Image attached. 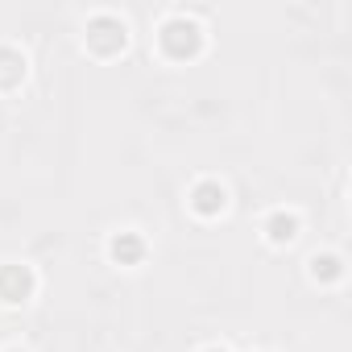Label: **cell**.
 <instances>
[{"label":"cell","instance_id":"cell-1","mask_svg":"<svg viewBox=\"0 0 352 352\" xmlns=\"http://www.w3.org/2000/svg\"><path fill=\"white\" fill-rule=\"evenodd\" d=\"M153 46L166 63H195L204 50H208V25L187 13V9H170L162 13V21L153 25Z\"/></svg>","mask_w":352,"mask_h":352},{"label":"cell","instance_id":"cell-2","mask_svg":"<svg viewBox=\"0 0 352 352\" xmlns=\"http://www.w3.org/2000/svg\"><path fill=\"white\" fill-rule=\"evenodd\" d=\"M83 50L96 58H116L129 50V21L112 9H100L83 21Z\"/></svg>","mask_w":352,"mask_h":352},{"label":"cell","instance_id":"cell-3","mask_svg":"<svg viewBox=\"0 0 352 352\" xmlns=\"http://www.w3.org/2000/svg\"><path fill=\"white\" fill-rule=\"evenodd\" d=\"M42 278L30 261H0V302L5 307H25L34 302Z\"/></svg>","mask_w":352,"mask_h":352},{"label":"cell","instance_id":"cell-4","mask_svg":"<svg viewBox=\"0 0 352 352\" xmlns=\"http://www.w3.org/2000/svg\"><path fill=\"white\" fill-rule=\"evenodd\" d=\"M104 253L116 270H141L149 261V241L141 228H116V232H108Z\"/></svg>","mask_w":352,"mask_h":352},{"label":"cell","instance_id":"cell-5","mask_svg":"<svg viewBox=\"0 0 352 352\" xmlns=\"http://www.w3.org/2000/svg\"><path fill=\"white\" fill-rule=\"evenodd\" d=\"M228 187L220 183V179H212V174H204V179H195L191 187H187V208H191V216H199V220H220L224 212H228Z\"/></svg>","mask_w":352,"mask_h":352},{"label":"cell","instance_id":"cell-6","mask_svg":"<svg viewBox=\"0 0 352 352\" xmlns=\"http://www.w3.org/2000/svg\"><path fill=\"white\" fill-rule=\"evenodd\" d=\"M298 232H302L298 208H270L265 220H261V236H265V245H274V249H290V245L298 241Z\"/></svg>","mask_w":352,"mask_h":352},{"label":"cell","instance_id":"cell-7","mask_svg":"<svg viewBox=\"0 0 352 352\" xmlns=\"http://www.w3.org/2000/svg\"><path fill=\"white\" fill-rule=\"evenodd\" d=\"M344 274H348V261H344V253H336V249H323V253H311V257H307V278H311L315 286H340Z\"/></svg>","mask_w":352,"mask_h":352},{"label":"cell","instance_id":"cell-8","mask_svg":"<svg viewBox=\"0 0 352 352\" xmlns=\"http://www.w3.org/2000/svg\"><path fill=\"white\" fill-rule=\"evenodd\" d=\"M30 79V54L13 42H0V91H17Z\"/></svg>","mask_w":352,"mask_h":352},{"label":"cell","instance_id":"cell-9","mask_svg":"<svg viewBox=\"0 0 352 352\" xmlns=\"http://www.w3.org/2000/svg\"><path fill=\"white\" fill-rule=\"evenodd\" d=\"M199 352H232V348H224V344H208V348H199Z\"/></svg>","mask_w":352,"mask_h":352},{"label":"cell","instance_id":"cell-10","mask_svg":"<svg viewBox=\"0 0 352 352\" xmlns=\"http://www.w3.org/2000/svg\"><path fill=\"white\" fill-rule=\"evenodd\" d=\"M0 352H30L25 344H9V348H0Z\"/></svg>","mask_w":352,"mask_h":352}]
</instances>
